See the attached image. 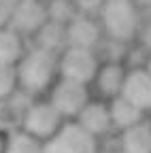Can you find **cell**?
Masks as SVG:
<instances>
[{
	"instance_id": "cell-3",
	"label": "cell",
	"mask_w": 151,
	"mask_h": 153,
	"mask_svg": "<svg viewBox=\"0 0 151 153\" xmlns=\"http://www.w3.org/2000/svg\"><path fill=\"white\" fill-rule=\"evenodd\" d=\"M64 123H66V119L49 102V98L30 102L22 115V130H26L28 134H32V136L41 138V140H49Z\"/></svg>"
},
{
	"instance_id": "cell-13",
	"label": "cell",
	"mask_w": 151,
	"mask_h": 153,
	"mask_svg": "<svg viewBox=\"0 0 151 153\" xmlns=\"http://www.w3.org/2000/svg\"><path fill=\"white\" fill-rule=\"evenodd\" d=\"M109 108H111V119H113V128L117 130H128L132 126H136L145 119V111H141L136 104H132L130 100H126L123 96L109 100Z\"/></svg>"
},
{
	"instance_id": "cell-6",
	"label": "cell",
	"mask_w": 151,
	"mask_h": 153,
	"mask_svg": "<svg viewBox=\"0 0 151 153\" xmlns=\"http://www.w3.org/2000/svg\"><path fill=\"white\" fill-rule=\"evenodd\" d=\"M100 57L94 49L83 47H66L60 53V76L72 79L79 83H94L96 74L100 70Z\"/></svg>"
},
{
	"instance_id": "cell-17",
	"label": "cell",
	"mask_w": 151,
	"mask_h": 153,
	"mask_svg": "<svg viewBox=\"0 0 151 153\" xmlns=\"http://www.w3.org/2000/svg\"><path fill=\"white\" fill-rule=\"evenodd\" d=\"M47 13L51 22H58L64 26H68L79 15L74 0H47Z\"/></svg>"
},
{
	"instance_id": "cell-7",
	"label": "cell",
	"mask_w": 151,
	"mask_h": 153,
	"mask_svg": "<svg viewBox=\"0 0 151 153\" xmlns=\"http://www.w3.org/2000/svg\"><path fill=\"white\" fill-rule=\"evenodd\" d=\"M47 22H49L47 2H43V0H22L11 11L9 26L24 36H34Z\"/></svg>"
},
{
	"instance_id": "cell-8",
	"label": "cell",
	"mask_w": 151,
	"mask_h": 153,
	"mask_svg": "<svg viewBox=\"0 0 151 153\" xmlns=\"http://www.w3.org/2000/svg\"><path fill=\"white\" fill-rule=\"evenodd\" d=\"M66 32H68V47H83L94 51L98 49L102 38L106 36L98 17H89L81 13L66 26Z\"/></svg>"
},
{
	"instance_id": "cell-16",
	"label": "cell",
	"mask_w": 151,
	"mask_h": 153,
	"mask_svg": "<svg viewBox=\"0 0 151 153\" xmlns=\"http://www.w3.org/2000/svg\"><path fill=\"white\" fill-rule=\"evenodd\" d=\"M7 153H45V140L26 130H15L7 136Z\"/></svg>"
},
{
	"instance_id": "cell-11",
	"label": "cell",
	"mask_w": 151,
	"mask_h": 153,
	"mask_svg": "<svg viewBox=\"0 0 151 153\" xmlns=\"http://www.w3.org/2000/svg\"><path fill=\"white\" fill-rule=\"evenodd\" d=\"M126 74H128V68L119 60H106L100 64V70L96 74V79H94V85H96V89L102 98H106V100L117 98V96H121Z\"/></svg>"
},
{
	"instance_id": "cell-5",
	"label": "cell",
	"mask_w": 151,
	"mask_h": 153,
	"mask_svg": "<svg viewBox=\"0 0 151 153\" xmlns=\"http://www.w3.org/2000/svg\"><path fill=\"white\" fill-rule=\"evenodd\" d=\"M98 138L81 128L74 119L66 121L49 140H45V153H98Z\"/></svg>"
},
{
	"instance_id": "cell-2",
	"label": "cell",
	"mask_w": 151,
	"mask_h": 153,
	"mask_svg": "<svg viewBox=\"0 0 151 153\" xmlns=\"http://www.w3.org/2000/svg\"><path fill=\"white\" fill-rule=\"evenodd\" d=\"M98 19L104 34L119 45L134 41L141 32V11L136 0H106Z\"/></svg>"
},
{
	"instance_id": "cell-18",
	"label": "cell",
	"mask_w": 151,
	"mask_h": 153,
	"mask_svg": "<svg viewBox=\"0 0 151 153\" xmlns=\"http://www.w3.org/2000/svg\"><path fill=\"white\" fill-rule=\"evenodd\" d=\"M19 87L17 81V68L11 64H0V100H7Z\"/></svg>"
},
{
	"instance_id": "cell-24",
	"label": "cell",
	"mask_w": 151,
	"mask_h": 153,
	"mask_svg": "<svg viewBox=\"0 0 151 153\" xmlns=\"http://www.w3.org/2000/svg\"><path fill=\"white\" fill-rule=\"evenodd\" d=\"M145 68H147V70H149V74H151V55L147 57V64H145Z\"/></svg>"
},
{
	"instance_id": "cell-21",
	"label": "cell",
	"mask_w": 151,
	"mask_h": 153,
	"mask_svg": "<svg viewBox=\"0 0 151 153\" xmlns=\"http://www.w3.org/2000/svg\"><path fill=\"white\" fill-rule=\"evenodd\" d=\"M9 22H11V13H9L4 7H0V30L7 28V26H9Z\"/></svg>"
},
{
	"instance_id": "cell-20",
	"label": "cell",
	"mask_w": 151,
	"mask_h": 153,
	"mask_svg": "<svg viewBox=\"0 0 151 153\" xmlns=\"http://www.w3.org/2000/svg\"><path fill=\"white\" fill-rule=\"evenodd\" d=\"M138 36H141V41H143V45L151 51V24L149 26H145V28H141V32H138Z\"/></svg>"
},
{
	"instance_id": "cell-10",
	"label": "cell",
	"mask_w": 151,
	"mask_h": 153,
	"mask_svg": "<svg viewBox=\"0 0 151 153\" xmlns=\"http://www.w3.org/2000/svg\"><path fill=\"white\" fill-rule=\"evenodd\" d=\"M121 96L126 100H130L132 104H136L145 113L151 108V74L145 66L128 70Z\"/></svg>"
},
{
	"instance_id": "cell-15",
	"label": "cell",
	"mask_w": 151,
	"mask_h": 153,
	"mask_svg": "<svg viewBox=\"0 0 151 153\" xmlns=\"http://www.w3.org/2000/svg\"><path fill=\"white\" fill-rule=\"evenodd\" d=\"M26 53L24 47V34L13 30L11 26L0 30V64H11L17 66L19 60Z\"/></svg>"
},
{
	"instance_id": "cell-4",
	"label": "cell",
	"mask_w": 151,
	"mask_h": 153,
	"mask_svg": "<svg viewBox=\"0 0 151 153\" xmlns=\"http://www.w3.org/2000/svg\"><path fill=\"white\" fill-rule=\"evenodd\" d=\"M89 100H91L89 85L72 81V79H64V76H60L49 89V102L62 113V117L66 121L77 119Z\"/></svg>"
},
{
	"instance_id": "cell-25",
	"label": "cell",
	"mask_w": 151,
	"mask_h": 153,
	"mask_svg": "<svg viewBox=\"0 0 151 153\" xmlns=\"http://www.w3.org/2000/svg\"><path fill=\"white\" fill-rule=\"evenodd\" d=\"M98 153H121V151H98Z\"/></svg>"
},
{
	"instance_id": "cell-22",
	"label": "cell",
	"mask_w": 151,
	"mask_h": 153,
	"mask_svg": "<svg viewBox=\"0 0 151 153\" xmlns=\"http://www.w3.org/2000/svg\"><path fill=\"white\" fill-rule=\"evenodd\" d=\"M19 2H22V0H0V7H4V9L11 13V11H13L17 4H19Z\"/></svg>"
},
{
	"instance_id": "cell-23",
	"label": "cell",
	"mask_w": 151,
	"mask_h": 153,
	"mask_svg": "<svg viewBox=\"0 0 151 153\" xmlns=\"http://www.w3.org/2000/svg\"><path fill=\"white\" fill-rule=\"evenodd\" d=\"M7 136L9 134H0V153H7Z\"/></svg>"
},
{
	"instance_id": "cell-12",
	"label": "cell",
	"mask_w": 151,
	"mask_h": 153,
	"mask_svg": "<svg viewBox=\"0 0 151 153\" xmlns=\"http://www.w3.org/2000/svg\"><path fill=\"white\" fill-rule=\"evenodd\" d=\"M119 151L121 153H151V123L143 119L141 123L123 130L119 138Z\"/></svg>"
},
{
	"instance_id": "cell-14",
	"label": "cell",
	"mask_w": 151,
	"mask_h": 153,
	"mask_svg": "<svg viewBox=\"0 0 151 153\" xmlns=\"http://www.w3.org/2000/svg\"><path fill=\"white\" fill-rule=\"evenodd\" d=\"M34 47H41L45 51H51L55 55H60L66 47H68V32H66V26L64 24H58V22H49L34 34Z\"/></svg>"
},
{
	"instance_id": "cell-9",
	"label": "cell",
	"mask_w": 151,
	"mask_h": 153,
	"mask_svg": "<svg viewBox=\"0 0 151 153\" xmlns=\"http://www.w3.org/2000/svg\"><path fill=\"white\" fill-rule=\"evenodd\" d=\"M74 121H77L81 128H85L91 136H96L100 140V136H104V134H109L113 130L109 100L106 102L104 100H89Z\"/></svg>"
},
{
	"instance_id": "cell-19",
	"label": "cell",
	"mask_w": 151,
	"mask_h": 153,
	"mask_svg": "<svg viewBox=\"0 0 151 153\" xmlns=\"http://www.w3.org/2000/svg\"><path fill=\"white\" fill-rule=\"evenodd\" d=\"M106 0H74L77 4V11L81 15H89V17H98L102 7H104Z\"/></svg>"
},
{
	"instance_id": "cell-1",
	"label": "cell",
	"mask_w": 151,
	"mask_h": 153,
	"mask_svg": "<svg viewBox=\"0 0 151 153\" xmlns=\"http://www.w3.org/2000/svg\"><path fill=\"white\" fill-rule=\"evenodd\" d=\"M15 68L19 87L26 94H41L51 89V85L60 79V55L32 47L24 53Z\"/></svg>"
}]
</instances>
